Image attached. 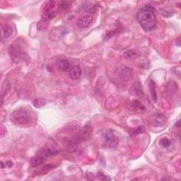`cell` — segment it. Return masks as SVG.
Returning <instances> with one entry per match:
<instances>
[{
	"label": "cell",
	"mask_w": 181,
	"mask_h": 181,
	"mask_svg": "<svg viewBox=\"0 0 181 181\" xmlns=\"http://www.w3.org/2000/svg\"><path fill=\"white\" fill-rule=\"evenodd\" d=\"M9 52V55L13 61L16 62V63L19 62L21 56H22V49H21L20 43L17 41V40L13 43L10 45Z\"/></svg>",
	"instance_id": "obj_4"
},
{
	"label": "cell",
	"mask_w": 181,
	"mask_h": 181,
	"mask_svg": "<svg viewBox=\"0 0 181 181\" xmlns=\"http://www.w3.org/2000/svg\"><path fill=\"white\" fill-rule=\"evenodd\" d=\"M105 142L106 143L107 146L110 148L115 147L118 143V138L114 135V133L112 130H107L104 135Z\"/></svg>",
	"instance_id": "obj_5"
},
{
	"label": "cell",
	"mask_w": 181,
	"mask_h": 181,
	"mask_svg": "<svg viewBox=\"0 0 181 181\" xmlns=\"http://www.w3.org/2000/svg\"><path fill=\"white\" fill-rule=\"evenodd\" d=\"M57 166L55 164H53V163H49V164H47L43 166L41 169L38 170L35 173V175L36 176H40V175H44V174H46L47 173H48L49 171H50L51 170H53V169Z\"/></svg>",
	"instance_id": "obj_8"
},
{
	"label": "cell",
	"mask_w": 181,
	"mask_h": 181,
	"mask_svg": "<svg viewBox=\"0 0 181 181\" xmlns=\"http://www.w3.org/2000/svg\"><path fill=\"white\" fill-rule=\"evenodd\" d=\"M159 143H160L161 145L163 146V147L167 148V147H169L170 145H171V142L169 139H167V138L165 137V138H162V139L160 140V142H159Z\"/></svg>",
	"instance_id": "obj_18"
},
{
	"label": "cell",
	"mask_w": 181,
	"mask_h": 181,
	"mask_svg": "<svg viewBox=\"0 0 181 181\" xmlns=\"http://www.w3.org/2000/svg\"><path fill=\"white\" fill-rule=\"evenodd\" d=\"M176 126H177V127H178V128H179V127H180V120H178V122H177V123H176Z\"/></svg>",
	"instance_id": "obj_25"
},
{
	"label": "cell",
	"mask_w": 181,
	"mask_h": 181,
	"mask_svg": "<svg viewBox=\"0 0 181 181\" xmlns=\"http://www.w3.org/2000/svg\"><path fill=\"white\" fill-rule=\"evenodd\" d=\"M57 154V151L52 149H44L40 150L36 156L32 157L30 160V163L31 166L37 167L41 165L46 161L47 158L50 156H54Z\"/></svg>",
	"instance_id": "obj_3"
},
{
	"label": "cell",
	"mask_w": 181,
	"mask_h": 181,
	"mask_svg": "<svg viewBox=\"0 0 181 181\" xmlns=\"http://www.w3.org/2000/svg\"><path fill=\"white\" fill-rule=\"evenodd\" d=\"M11 121L16 125L28 128L33 124L35 113L31 109L26 108H21L12 112L10 116Z\"/></svg>",
	"instance_id": "obj_2"
},
{
	"label": "cell",
	"mask_w": 181,
	"mask_h": 181,
	"mask_svg": "<svg viewBox=\"0 0 181 181\" xmlns=\"http://www.w3.org/2000/svg\"><path fill=\"white\" fill-rule=\"evenodd\" d=\"M90 133H91V128H90V126H85L83 128L82 132H81V137H82L83 139H87L90 137Z\"/></svg>",
	"instance_id": "obj_15"
},
{
	"label": "cell",
	"mask_w": 181,
	"mask_h": 181,
	"mask_svg": "<svg viewBox=\"0 0 181 181\" xmlns=\"http://www.w3.org/2000/svg\"><path fill=\"white\" fill-rule=\"evenodd\" d=\"M154 122L156 126H163L164 125L166 119L164 115L162 114H157L154 116Z\"/></svg>",
	"instance_id": "obj_12"
},
{
	"label": "cell",
	"mask_w": 181,
	"mask_h": 181,
	"mask_svg": "<svg viewBox=\"0 0 181 181\" xmlns=\"http://www.w3.org/2000/svg\"><path fill=\"white\" fill-rule=\"evenodd\" d=\"M93 22V17L90 15H83L77 21V26L81 29L88 28Z\"/></svg>",
	"instance_id": "obj_6"
},
{
	"label": "cell",
	"mask_w": 181,
	"mask_h": 181,
	"mask_svg": "<svg viewBox=\"0 0 181 181\" xmlns=\"http://www.w3.org/2000/svg\"><path fill=\"white\" fill-rule=\"evenodd\" d=\"M5 166H7L8 167H12V166H13V163L12 162V161H7V162L6 163V164H5Z\"/></svg>",
	"instance_id": "obj_24"
},
{
	"label": "cell",
	"mask_w": 181,
	"mask_h": 181,
	"mask_svg": "<svg viewBox=\"0 0 181 181\" xmlns=\"http://www.w3.org/2000/svg\"><path fill=\"white\" fill-rule=\"evenodd\" d=\"M1 163H2V164H1L2 165V168L3 169V168H4V163H3V162H1Z\"/></svg>",
	"instance_id": "obj_26"
},
{
	"label": "cell",
	"mask_w": 181,
	"mask_h": 181,
	"mask_svg": "<svg viewBox=\"0 0 181 181\" xmlns=\"http://www.w3.org/2000/svg\"><path fill=\"white\" fill-rule=\"evenodd\" d=\"M85 10L87 12L90 13V14H94L96 12V7L94 5H93L92 4H89L85 6Z\"/></svg>",
	"instance_id": "obj_20"
},
{
	"label": "cell",
	"mask_w": 181,
	"mask_h": 181,
	"mask_svg": "<svg viewBox=\"0 0 181 181\" xmlns=\"http://www.w3.org/2000/svg\"><path fill=\"white\" fill-rule=\"evenodd\" d=\"M45 100L43 98H38V99H36L33 101V105L34 106L36 107V108H41L43 106H44L45 105Z\"/></svg>",
	"instance_id": "obj_17"
},
{
	"label": "cell",
	"mask_w": 181,
	"mask_h": 181,
	"mask_svg": "<svg viewBox=\"0 0 181 181\" xmlns=\"http://www.w3.org/2000/svg\"><path fill=\"white\" fill-rule=\"evenodd\" d=\"M55 15H56V12H52L50 13H48V14H44L43 16V19L44 21L50 20V19H52L55 16Z\"/></svg>",
	"instance_id": "obj_21"
},
{
	"label": "cell",
	"mask_w": 181,
	"mask_h": 181,
	"mask_svg": "<svg viewBox=\"0 0 181 181\" xmlns=\"http://www.w3.org/2000/svg\"><path fill=\"white\" fill-rule=\"evenodd\" d=\"M12 33V30L9 26L8 25H2L1 26V35L2 39H6L9 37Z\"/></svg>",
	"instance_id": "obj_11"
},
{
	"label": "cell",
	"mask_w": 181,
	"mask_h": 181,
	"mask_svg": "<svg viewBox=\"0 0 181 181\" xmlns=\"http://www.w3.org/2000/svg\"><path fill=\"white\" fill-rule=\"evenodd\" d=\"M124 56L126 58H135L137 56V53L134 50H128L125 53Z\"/></svg>",
	"instance_id": "obj_19"
},
{
	"label": "cell",
	"mask_w": 181,
	"mask_h": 181,
	"mask_svg": "<svg viewBox=\"0 0 181 181\" xmlns=\"http://www.w3.org/2000/svg\"><path fill=\"white\" fill-rule=\"evenodd\" d=\"M55 6V2L54 1H47L44 2L43 4L41 11L45 14H48V13L52 12L51 10H53Z\"/></svg>",
	"instance_id": "obj_9"
},
{
	"label": "cell",
	"mask_w": 181,
	"mask_h": 181,
	"mask_svg": "<svg viewBox=\"0 0 181 181\" xmlns=\"http://www.w3.org/2000/svg\"><path fill=\"white\" fill-rule=\"evenodd\" d=\"M57 68L62 72H68L71 69V64L69 60L66 59H61L57 62Z\"/></svg>",
	"instance_id": "obj_7"
},
{
	"label": "cell",
	"mask_w": 181,
	"mask_h": 181,
	"mask_svg": "<svg viewBox=\"0 0 181 181\" xmlns=\"http://www.w3.org/2000/svg\"><path fill=\"white\" fill-rule=\"evenodd\" d=\"M70 75L72 79H78L81 77V70L79 66H74L70 69Z\"/></svg>",
	"instance_id": "obj_10"
},
{
	"label": "cell",
	"mask_w": 181,
	"mask_h": 181,
	"mask_svg": "<svg viewBox=\"0 0 181 181\" xmlns=\"http://www.w3.org/2000/svg\"><path fill=\"white\" fill-rule=\"evenodd\" d=\"M135 106H136V107L139 108L140 109L144 108V107L142 106V105L141 104V103H139V101H135Z\"/></svg>",
	"instance_id": "obj_23"
},
{
	"label": "cell",
	"mask_w": 181,
	"mask_h": 181,
	"mask_svg": "<svg viewBox=\"0 0 181 181\" xmlns=\"http://www.w3.org/2000/svg\"><path fill=\"white\" fill-rule=\"evenodd\" d=\"M138 22L146 32L151 31L156 26V18L154 9L149 5L143 6L137 13Z\"/></svg>",
	"instance_id": "obj_1"
},
{
	"label": "cell",
	"mask_w": 181,
	"mask_h": 181,
	"mask_svg": "<svg viewBox=\"0 0 181 181\" xmlns=\"http://www.w3.org/2000/svg\"><path fill=\"white\" fill-rule=\"evenodd\" d=\"M121 76L124 80L128 81L129 79H130L132 77V72L131 69L128 67H125L122 70Z\"/></svg>",
	"instance_id": "obj_13"
},
{
	"label": "cell",
	"mask_w": 181,
	"mask_h": 181,
	"mask_svg": "<svg viewBox=\"0 0 181 181\" xmlns=\"http://www.w3.org/2000/svg\"><path fill=\"white\" fill-rule=\"evenodd\" d=\"M133 90L136 95H137L139 97H143L144 93L142 90V88L141 87V84L139 82L135 83L134 86H133Z\"/></svg>",
	"instance_id": "obj_14"
},
{
	"label": "cell",
	"mask_w": 181,
	"mask_h": 181,
	"mask_svg": "<svg viewBox=\"0 0 181 181\" xmlns=\"http://www.w3.org/2000/svg\"><path fill=\"white\" fill-rule=\"evenodd\" d=\"M96 176L98 177V178L99 180H111V178H110L108 176H105L104 174L101 173V172H98V173H97Z\"/></svg>",
	"instance_id": "obj_22"
},
{
	"label": "cell",
	"mask_w": 181,
	"mask_h": 181,
	"mask_svg": "<svg viewBox=\"0 0 181 181\" xmlns=\"http://www.w3.org/2000/svg\"><path fill=\"white\" fill-rule=\"evenodd\" d=\"M149 88H150V91L151 94H152V97L153 100L154 101V102H156L157 101V94L156 91V84H155L154 81H151L149 84Z\"/></svg>",
	"instance_id": "obj_16"
}]
</instances>
